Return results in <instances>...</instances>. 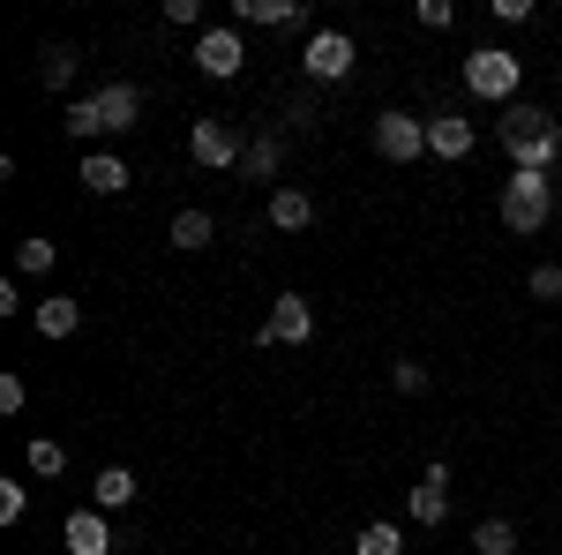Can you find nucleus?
<instances>
[{"label": "nucleus", "mask_w": 562, "mask_h": 555, "mask_svg": "<svg viewBox=\"0 0 562 555\" xmlns=\"http://www.w3.org/2000/svg\"><path fill=\"white\" fill-rule=\"evenodd\" d=\"M301 68H307V84H315V90H323V84H352L360 45H352L346 31H315V38L301 45Z\"/></svg>", "instance_id": "4"}, {"label": "nucleus", "mask_w": 562, "mask_h": 555, "mask_svg": "<svg viewBox=\"0 0 562 555\" xmlns=\"http://www.w3.org/2000/svg\"><path fill=\"white\" fill-rule=\"evenodd\" d=\"M473 548L480 555H518V525H510V518H480V525H473Z\"/></svg>", "instance_id": "21"}, {"label": "nucleus", "mask_w": 562, "mask_h": 555, "mask_svg": "<svg viewBox=\"0 0 562 555\" xmlns=\"http://www.w3.org/2000/svg\"><path fill=\"white\" fill-rule=\"evenodd\" d=\"M495 23H532V0H495Z\"/></svg>", "instance_id": "33"}, {"label": "nucleus", "mask_w": 562, "mask_h": 555, "mask_svg": "<svg viewBox=\"0 0 562 555\" xmlns=\"http://www.w3.org/2000/svg\"><path fill=\"white\" fill-rule=\"evenodd\" d=\"M270 225L278 233H307L315 225V196L307 188H270Z\"/></svg>", "instance_id": "15"}, {"label": "nucleus", "mask_w": 562, "mask_h": 555, "mask_svg": "<svg viewBox=\"0 0 562 555\" xmlns=\"http://www.w3.org/2000/svg\"><path fill=\"white\" fill-rule=\"evenodd\" d=\"M23 458H31V473H45V480H53V473L68 466V451H60L53 435H31V451H23Z\"/></svg>", "instance_id": "25"}, {"label": "nucleus", "mask_w": 562, "mask_h": 555, "mask_svg": "<svg viewBox=\"0 0 562 555\" xmlns=\"http://www.w3.org/2000/svg\"><path fill=\"white\" fill-rule=\"evenodd\" d=\"M31 323H38V338H76V331H83V300L45 293L38 308H31Z\"/></svg>", "instance_id": "14"}, {"label": "nucleus", "mask_w": 562, "mask_h": 555, "mask_svg": "<svg viewBox=\"0 0 562 555\" xmlns=\"http://www.w3.org/2000/svg\"><path fill=\"white\" fill-rule=\"evenodd\" d=\"M413 15H420V31H450V15H458V8H450V0H420Z\"/></svg>", "instance_id": "30"}, {"label": "nucleus", "mask_w": 562, "mask_h": 555, "mask_svg": "<svg viewBox=\"0 0 562 555\" xmlns=\"http://www.w3.org/2000/svg\"><path fill=\"white\" fill-rule=\"evenodd\" d=\"M240 173H248V180H278V173H285V129L248 135V158H240ZM278 188H285V180H278Z\"/></svg>", "instance_id": "13"}, {"label": "nucleus", "mask_w": 562, "mask_h": 555, "mask_svg": "<svg viewBox=\"0 0 562 555\" xmlns=\"http://www.w3.org/2000/svg\"><path fill=\"white\" fill-rule=\"evenodd\" d=\"M38 84L45 90H68V84H76V45H45V53H38Z\"/></svg>", "instance_id": "20"}, {"label": "nucleus", "mask_w": 562, "mask_h": 555, "mask_svg": "<svg viewBox=\"0 0 562 555\" xmlns=\"http://www.w3.org/2000/svg\"><path fill=\"white\" fill-rule=\"evenodd\" d=\"M495 143L510 151V173H555V158H562V121H555V113H540V106H503Z\"/></svg>", "instance_id": "1"}, {"label": "nucleus", "mask_w": 562, "mask_h": 555, "mask_svg": "<svg viewBox=\"0 0 562 555\" xmlns=\"http://www.w3.org/2000/svg\"><path fill=\"white\" fill-rule=\"evenodd\" d=\"M188 158H195V166H211V173H225V166H240V158H248V143L225 129V121H195V129H188Z\"/></svg>", "instance_id": "6"}, {"label": "nucleus", "mask_w": 562, "mask_h": 555, "mask_svg": "<svg viewBox=\"0 0 562 555\" xmlns=\"http://www.w3.org/2000/svg\"><path fill=\"white\" fill-rule=\"evenodd\" d=\"M166 241H173L180 256H195V248H211V241H217V218L203 211V203H188V211L173 218V233H166Z\"/></svg>", "instance_id": "18"}, {"label": "nucleus", "mask_w": 562, "mask_h": 555, "mask_svg": "<svg viewBox=\"0 0 562 555\" xmlns=\"http://www.w3.org/2000/svg\"><path fill=\"white\" fill-rule=\"evenodd\" d=\"M60 129H68V135H83V143H90V135H105V129H98V98H76Z\"/></svg>", "instance_id": "27"}, {"label": "nucleus", "mask_w": 562, "mask_h": 555, "mask_svg": "<svg viewBox=\"0 0 562 555\" xmlns=\"http://www.w3.org/2000/svg\"><path fill=\"white\" fill-rule=\"evenodd\" d=\"M315 338V308L301 293H278L270 300V323H262V345H307Z\"/></svg>", "instance_id": "8"}, {"label": "nucleus", "mask_w": 562, "mask_h": 555, "mask_svg": "<svg viewBox=\"0 0 562 555\" xmlns=\"http://www.w3.org/2000/svg\"><path fill=\"white\" fill-rule=\"evenodd\" d=\"M60 541H68V555H113L121 548L113 525H105V511H68L60 518Z\"/></svg>", "instance_id": "11"}, {"label": "nucleus", "mask_w": 562, "mask_h": 555, "mask_svg": "<svg viewBox=\"0 0 562 555\" xmlns=\"http://www.w3.org/2000/svg\"><path fill=\"white\" fill-rule=\"evenodd\" d=\"M128 180H135L128 158H113V151H90V158H83V188H90V196H121Z\"/></svg>", "instance_id": "17"}, {"label": "nucleus", "mask_w": 562, "mask_h": 555, "mask_svg": "<svg viewBox=\"0 0 562 555\" xmlns=\"http://www.w3.org/2000/svg\"><path fill=\"white\" fill-rule=\"evenodd\" d=\"M135 503V473L128 466H98V480H90V511H128Z\"/></svg>", "instance_id": "16"}, {"label": "nucleus", "mask_w": 562, "mask_h": 555, "mask_svg": "<svg viewBox=\"0 0 562 555\" xmlns=\"http://www.w3.org/2000/svg\"><path fill=\"white\" fill-rule=\"evenodd\" d=\"M428 384H435V376L420 368V360H397V368H390V390H397V398H420Z\"/></svg>", "instance_id": "26"}, {"label": "nucleus", "mask_w": 562, "mask_h": 555, "mask_svg": "<svg viewBox=\"0 0 562 555\" xmlns=\"http://www.w3.org/2000/svg\"><path fill=\"white\" fill-rule=\"evenodd\" d=\"M233 15H240V23H270V31H285V23H301L307 8H301V0H233Z\"/></svg>", "instance_id": "19"}, {"label": "nucleus", "mask_w": 562, "mask_h": 555, "mask_svg": "<svg viewBox=\"0 0 562 555\" xmlns=\"http://www.w3.org/2000/svg\"><path fill=\"white\" fill-rule=\"evenodd\" d=\"M195 68H203L211 84H233V76L248 68V45H240V31H203V38H195Z\"/></svg>", "instance_id": "7"}, {"label": "nucleus", "mask_w": 562, "mask_h": 555, "mask_svg": "<svg viewBox=\"0 0 562 555\" xmlns=\"http://www.w3.org/2000/svg\"><path fill=\"white\" fill-rule=\"evenodd\" d=\"M375 151H383L390 166H413V158H428V121H413L405 106L375 113Z\"/></svg>", "instance_id": "5"}, {"label": "nucleus", "mask_w": 562, "mask_h": 555, "mask_svg": "<svg viewBox=\"0 0 562 555\" xmlns=\"http://www.w3.org/2000/svg\"><path fill=\"white\" fill-rule=\"evenodd\" d=\"M428 158L465 166V158H473V121H465V113H428Z\"/></svg>", "instance_id": "9"}, {"label": "nucleus", "mask_w": 562, "mask_h": 555, "mask_svg": "<svg viewBox=\"0 0 562 555\" xmlns=\"http://www.w3.org/2000/svg\"><path fill=\"white\" fill-rule=\"evenodd\" d=\"M53 263H60V248H53V241H23V248H15V270H23V278H45V270H53Z\"/></svg>", "instance_id": "24"}, {"label": "nucleus", "mask_w": 562, "mask_h": 555, "mask_svg": "<svg viewBox=\"0 0 562 555\" xmlns=\"http://www.w3.org/2000/svg\"><path fill=\"white\" fill-rule=\"evenodd\" d=\"M315 121H323V98H315V84H307V90H293V98H285L278 129H315Z\"/></svg>", "instance_id": "23"}, {"label": "nucleus", "mask_w": 562, "mask_h": 555, "mask_svg": "<svg viewBox=\"0 0 562 555\" xmlns=\"http://www.w3.org/2000/svg\"><path fill=\"white\" fill-rule=\"evenodd\" d=\"M23 398H31L23 376H0V413H23Z\"/></svg>", "instance_id": "31"}, {"label": "nucleus", "mask_w": 562, "mask_h": 555, "mask_svg": "<svg viewBox=\"0 0 562 555\" xmlns=\"http://www.w3.org/2000/svg\"><path fill=\"white\" fill-rule=\"evenodd\" d=\"M23 511H31L23 480H0V525H23Z\"/></svg>", "instance_id": "29"}, {"label": "nucleus", "mask_w": 562, "mask_h": 555, "mask_svg": "<svg viewBox=\"0 0 562 555\" xmlns=\"http://www.w3.org/2000/svg\"><path fill=\"white\" fill-rule=\"evenodd\" d=\"M495 211H503V225H510L518 241H532V233H540V225L555 218V180H548V173H510V180H503V203H495Z\"/></svg>", "instance_id": "2"}, {"label": "nucleus", "mask_w": 562, "mask_h": 555, "mask_svg": "<svg viewBox=\"0 0 562 555\" xmlns=\"http://www.w3.org/2000/svg\"><path fill=\"white\" fill-rule=\"evenodd\" d=\"M525 286H532V300H562V263H532Z\"/></svg>", "instance_id": "28"}, {"label": "nucleus", "mask_w": 562, "mask_h": 555, "mask_svg": "<svg viewBox=\"0 0 562 555\" xmlns=\"http://www.w3.org/2000/svg\"><path fill=\"white\" fill-rule=\"evenodd\" d=\"M166 23H203V0H166Z\"/></svg>", "instance_id": "32"}, {"label": "nucleus", "mask_w": 562, "mask_h": 555, "mask_svg": "<svg viewBox=\"0 0 562 555\" xmlns=\"http://www.w3.org/2000/svg\"><path fill=\"white\" fill-rule=\"evenodd\" d=\"M405 511H413V525H442V518H450V466L420 473L413 496H405Z\"/></svg>", "instance_id": "10"}, {"label": "nucleus", "mask_w": 562, "mask_h": 555, "mask_svg": "<svg viewBox=\"0 0 562 555\" xmlns=\"http://www.w3.org/2000/svg\"><path fill=\"white\" fill-rule=\"evenodd\" d=\"M518 84H525L518 53H503V45L465 53V90H473V98H487V106H518Z\"/></svg>", "instance_id": "3"}, {"label": "nucleus", "mask_w": 562, "mask_h": 555, "mask_svg": "<svg viewBox=\"0 0 562 555\" xmlns=\"http://www.w3.org/2000/svg\"><path fill=\"white\" fill-rule=\"evenodd\" d=\"M135 121H143V90L135 84H105L98 90V129L105 135H128Z\"/></svg>", "instance_id": "12"}, {"label": "nucleus", "mask_w": 562, "mask_h": 555, "mask_svg": "<svg viewBox=\"0 0 562 555\" xmlns=\"http://www.w3.org/2000/svg\"><path fill=\"white\" fill-rule=\"evenodd\" d=\"M352 555H405V533H397L390 518H375V525H360V541H352Z\"/></svg>", "instance_id": "22"}]
</instances>
